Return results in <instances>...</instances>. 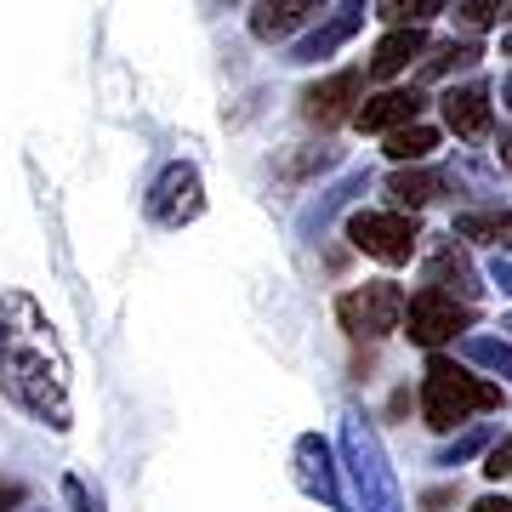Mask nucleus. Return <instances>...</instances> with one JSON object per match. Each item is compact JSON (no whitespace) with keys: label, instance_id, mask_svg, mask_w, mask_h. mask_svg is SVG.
<instances>
[{"label":"nucleus","instance_id":"1","mask_svg":"<svg viewBox=\"0 0 512 512\" xmlns=\"http://www.w3.org/2000/svg\"><path fill=\"white\" fill-rule=\"evenodd\" d=\"M52 325H40L35 302H23V330H12L0 319V376L18 393L35 416H46L52 427H69V399H63V359H57Z\"/></svg>","mask_w":512,"mask_h":512},{"label":"nucleus","instance_id":"2","mask_svg":"<svg viewBox=\"0 0 512 512\" xmlns=\"http://www.w3.org/2000/svg\"><path fill=\"white\" fill-rule=\"evenodd\" d=\"M501 387L484 382V376H473V370H461L456 359H427V382H421V416H427V427H439V433H450V427H461L467 416H478V410H501Z\"/></svg>","mask_w":512,"mask_h":512},{"label":"nucleus","instance_id":"3","mask_svg":"<svg viewBox=\"0 0 512 512\" xmlns=\"http://www.w3.org/2000/svg\"><path fill=\"white\" fill-rule=\"evenodd\" d=\"M348 239L365 256H376V262H387V268H399V262L416 256L421 228H416V211H359V217H348Z\"/></svg>","mask_w":512,"mask_h":512},{"label":"nucleus","instance_id":"4","mask_svg":"<svg viewBox=\"0 0 512 512\" xmlns=\"http://www.w3.org/2000/svg\"><path fill=\"white\" fill-rule=\"evenodd\" d=\"M473 325V308L467 302H456V296L444 291H416L404 296V330H410V342H421V348H444V342H456V330Z\"/></svg>","mask_w":512,"mask_h":512},{"label":"nucleus","instance_id":"5","mask_svg":"<svg viewBox=\"0 0 512 512\" xmlns=\"http://www.w3.org/2000/svg\"><path fill=\"white\" fill-rule=\"evenodd\" d=\"M336 319L348 336H387V330L404 325V291L393 279H376L365 291H348L336 302Z\"/></svg>","mask_w":512,"mask_h":512},{"label":"nucleus","instance_id":"6","mask_svg":"<svg viewBox=\"0 0 512 512\" xmlns=\"http://www.w3.org/2000/svg\"><path fill=\"white\" fill-rule=\"evenodd\" d=\"M359 103H365V74L359 69H342V74H325L319 86H308L302 92V114H308L313 126H348L353 114H359Z\"/></svg>","mask_w":512,"mask_h":512},{"label":"nucleus","instance_id":"7","mask_svg":"<svg viewBox=\"0 0 512 512\" xmlns=\"http://www.w3.org/2000/svg\"><path fill=\"white\" fill-rule=\"evenodd\" d=\"M200 211V171L194 165H165V177L148 194V217L154 222H188Z\"/></svg>","mask_w":512,"mask_h":512},{"label":"nucleus","instance_id":"8","mask_svg":"<svg viewBox=\"0 0 512 512\" xmlns=\"http://www.w3.org/2000/svg\"><path fill=\"white\" fill-rule=\"evenodd\" d=\"M444 109V126L456 131V137H467V143H478V137H490V86L484 80H473V86H450V92L439 97Z\"/></svg>","mask_w":512,"mask_h":512},{"label":"nucleus","instance_id":"9","mask_svg":"<svg viewBox=\"0 0 512 512\" xmlns=\"http://www.w3.org/2000/svg\"><path fill=\"white\" fill-rule=\"evenodd\" d=\"M330 0H256V12H251V35L256 40H291L296 29H308L319 12H325Z\"/></svg>","mask_w":512,"mask_h":512},{"label":"nucleus","instance_id":"10","mask_svg":"<svg viewBox=\"0 0 512 512\" xmlns=\"http://www.w3.org/2000/svg\"><path fill=\"white\" fill-rule=\"evenodd\" d=\"M421 109H427V97H421L416 86H393V92L359 103L353 126H359V131H399V126H416Z\"/></svg>","mask_w":512,"mask_h":512},{"label":"nucleus","instance_id":"11","mask_svg":"<svg viewBox=\"0 0 512 512\" xmlns=\"http://www.w3.org/2000/svg\"><path fill=\"white\" fill-rule=\"evenodd\" d=\"M359 23H365V6H359V0L336 6V12H330V18L319 23V29H313L308 40H302V46H296L291 63H319V57H330L336 46H348V40L359 35Z\"/></svg>","mask_w":512,"mask_h":512},{"label":"nucleus","instance_id":"12","mask_svg":"<svg viewBox=\"0 0 512 512\" xmlns=\"http://www.w3.org/2000/svg\"><path fill=\"white\" fill-rule=\"evenodd\" d=\"M416 57H427V29H421V23L393 29V35H382V46L370 52V80H393V74H404Z\"/></svg>","mask_w":512,"mask_h":512},{"label":"nucleus","instance_id":"13","mask_svg":"<svg viewBox=\"0 0 512 512\" xmlns=\"http://www.w3.org/2000/svg\"><path fill=\"white\" fill-rule=\"evenodd\" d=\"M439 188H444V177H439V171H427V165H416V171L399 165V171L387 177V194H393L399 211H421L427 200H439Z\"/></svg>","mask_w":512,"mask_h":512},{"label":"nucleus","instance_id":"14","mask_svg":"<svg viewBox=\"0 0 512 512\" xmlns=\"http://www.w3.org/2000/svg\"><path fill=\"white\" fill-rule=\"evenodd\" d=\"M427 285H433V291H444V296H461V302H467V296L478 291L473 262H467V256L456 251V245H444V251L433 256V262H427Z\"/></svg>","mask_w":512,"mask_h":512},{"label":"nucleus","instance_id":"15","mask_svg":"<svg viewBox=\"0 0 512 512\" xmlns=\"http://www.w3.org/2000/svg\"><path fill=\"white\" fill-rule=\"evenodd\" d=\"M456 239L512 251V211H467V217H456Z\"/></svg>","mask_w":512,"mask_h":512},{"label":"nucleus","instance_id":"16","mask_svg":"<svg viewBox=\"0 0 512 512\" xmlns=\"http://www.w3.org/2000/svg\"><path fill=\"white\" fill-rule=\"evenodd\" d=\"M433 148H439V131L421 126V120H416V126L387 131V160H393V165H421Z\"/></svg>","mask_w":512,"mask_h":512},{"label":"nucleus","instance_id":"17","mask_svg":"<svg viewBox=\"0 0 512 512\" xmlns=\"http://www.w3.org/2000/svg\"><path fill=\"white\" fill-rule=\"evenodd\" d=\"M478 57H484L478 40H444V46H433V57L421 63V74H427V80H444V74H456V69H473Z\"/></svg>","mask_w":512,"mask_h":512},{"label":"nucleus","instance_id":"18","mask_svg":"<svg viewBox=\"0 0 512 512\" xmlns=\"http://www.w3.org/2000/svg\"><path fill=\"white\" fill-rule=\"evenodd\" d=\"M444 0H376V18H387L393 29H410V23H421L427 29V18H439Z\"/></svg>","mask_w":512,"mask_h":512},{"label":"nucleus","instance_id":"19","mask_svg":"<svg viewBox=\"0 0 512 512\" xmlns=\"http://www.w3.org/2000/svg\"><path fill=\"white\" fill-rule=\"evenodd\" d=\"M456 12H461V23H467V29H495V23H501V12H507V0H461Z\"/></svg>","mask_w":512,"mask_h":512},{"label":"nucleus","instance_id":"20","mask_svg":"<svg viewBox=\"0 0 512 512\" xmlns=\"http://www.w3.org/2000/svg\"><path fill=\"white\" fill-rule=\"evenodd\" d=\"M478 359V365H495V370H512V348H501V342H473L467 348Z\"/></svg>","mask_w":512,"mask_h":512},{"label":"nucleus","instance_id":"21","mask_svg":"<svg viewBox=\"0 0 512 512\" xmlns=\"http://www.w3.org/2000/svg\"><path fill=\"white\" fill-rule=\"evenodd\" d=\"M484 473H490V478H507V473H512V433L495 444L490 456H484Z\"/></svg>","mask_w":512,"mask_h":512},{"label":"nucleus","instance_id":"22","mask_svg":"<svg viewBox=\"0 0 512 512\" xmlns=\"http://www.w3.org/2000/svg\"><path fill=\"white\" fill-rule=\"evenodd\" d=\"M23 507V484H0V512H18Z\"/></svg>","mask_w":512,"mask_h":512},{"label":"nucleus","instance_id":"23","mask_svg":"<svg viewBox=\"0 0 512 512\" xmlns=\"http://www.w3.org/2000/svg\"><path fill=\"white\" fill-rule=\"evenodd\" d=\"M473 512H512V501H501V495H484Z\"/></svg>","mask_w":512,"mask_h":512},{"label":"nucleus","instance_id":"24","mask_svg":"<svg viewBox=\"0 0 512 512\" xmlns=\"http://www.w3.org/2000/svg\"><path fill=\"white\" fill-rule=\"evenodd\" d=\"M501 165L512 171V131H501Z\"/></svg>","mask_w":512,"mask_h":512},{"label":"nucleus","instance_id":"25","mask_svg":"<svg viewBox=\"0 0 512 512\" xmlns=\"http://www.w3.org/2000/svg\"><path fill=\"white\" fill-rule=\"evenodd\" d=\"M495 279H501V285H507V291H512V268H507V262H501V268H495Z\"/></svg>","mask_w":512,"mask_h":512},{"label":"nucleus","instance_id":"26","mask_svg":"<svg viewBox=\"0 0 512 512\" xmlns=\"http://www.w3.org/2000/svg\"><path fill=\"white\" fill-rule=\"evenodd\" d=\"M501 103H507V109H512V74H507V86H501Z\"/></svg>","mask_w":512,"mask_h":512},{"label":"nucleus","instance_id":"27","mask_svg":"<svg viewBox=\"0 0 512 512\" xmlns=\"http://www.w3.org/2000/svg\"><path fill=\"white\" fill-rule=\"evenodd\" d=\"M501 52H507V57H512V29H507V35H501Z\"/></svg>","mask_w":512,"mask_h":512},{"label":"nucleus","instance_id":"28","mask_svg":"<svg viewBox=\"0 0 512 512\" xmlns=\"http://www.w3.org/2000/svg\"><path fill=\"white\" fill-rule=\"evenodd\" d=\"M507 330H512V313H507Z\"/></svg>","mask_w":512,"mask_h":512}]
</instances>
